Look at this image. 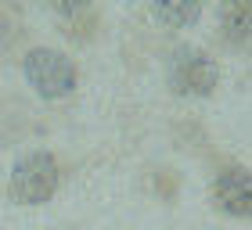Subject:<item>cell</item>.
<instances>
[{
	"instance_id": "7",
	"label": "cell",
	"mask_w": 252,
	"mask_h": 230,
	"mask_svg": "<svg viewBox=\"0 0 252 230\" xmlns=\"http://www.w3.org/2000/svg\"><path fill=\"white\" fill-rule=\"evenodd\" d=\"M4 32H7V26H4V15H0V47H4Z\"/></svg>"
},
{
	"instance_id": "4",
	"label": "cell",
	"mask_w": 252,
	"mask_h": 230,
	"mask_svg": "<svg viewBox=\"0 0 252 230\" xmlns=\"http://www.w3.org/2000/svg\"><path fill=\"white\" fill-rule=\"evenodd\" d=\"M216 201L234 216H249V209H252V180H249V172L242 166L223 169L220 176H216Z\"/></svg>"
},
{
	"instance_id": "3",
	"label": "cell",
	"mask_w": 252,
	"mask_h": 230,
	"mask_svg": "<svg viewBox=\"0 0 252 230\" xmlns=\"http://www.w3.org/2000/svg\"><path fill=\"white\" fill-rule=\"evenodd\" d=\"M216 79H220L216 61L194 47H180L169 58V86L177 94H209L216 86Z\"/></svg>"
},
{
	"instance_id": "1",
	"label": "cell",
	"mask_w": 252,
	"mask_h": 230,
	"mask_svg": "<svg viewBox=\"0 0 252 230\" xmlns=\"http://www.w3.org/2000/svg\"><path fill=\"white\" fill-rule=\"evenodd\" d=\"M26 79L40 97H65L76 86V65L68 61L62 51L51 47H36L26 54Z\"/></svg>"
},
{
	"instance_id": "2",
	"label": "cell",
	"mask_w": 252,
	"mask_h": 230,
	"mask_svg": "<svg viewBox=\"0 0 252 230\" xmlns=\"http://www.w3.org/2000/svg\"><path fill=\"white\" fill-rule=\"evenodd\" d=\"M54 187H58V162L47 151H32L18 158L15 172H11V198L22 205H40L47 201Z\"/></svg>"
},
{
	"instance_id": "6",
	"label": "cell",
	"mask_w": 252,
	"mask_h": 230,
	"mask_svg": "<svg viewBox=\"0 0 252 230\" xmlns=\"http://www.w3.org/2000/svg\"><path fill=\"white\" fill-rule=\"evenodd\" d=\"M249 32H252V7L245 0H238V4L223 15V36L242 47V43H249Z\"/></svg>"
},
{
	"instance_id": "5",
	"label": "cell",
	"mask_w": 252,
	"mask_h": 230,
	"mask_svg": "<svg viewBox=\"0 0 252 230\" xmlns=\"http://www.w3.org/2000/svg\"><path fill=\"white\" fill-rule=\"evenodd\" d=\"M198 15L202 7L194 0H158L155 4V18L162 26H191V22H198Z\"/></svg>"
}]
</instances>
